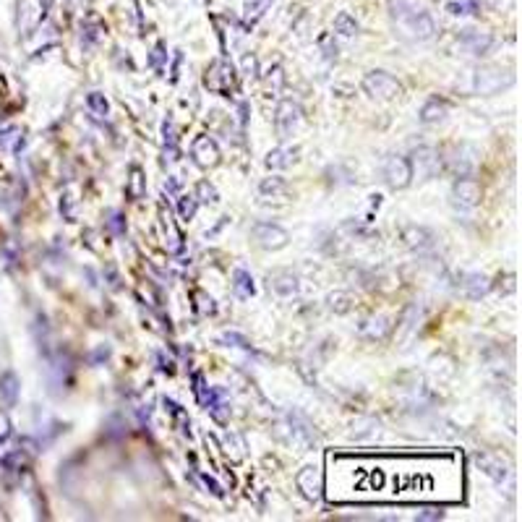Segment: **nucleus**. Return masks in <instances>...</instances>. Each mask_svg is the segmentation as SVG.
<instances>
[{"label": "nucleus", "instance_id": "nucleus-1", "mask_svg": "<svg viewBox=\"0 0 522 522\" xmlns=\"http://www.w3.org/2000/svg\"><path fill=\"white\" fill-rule=\"evenodd\" d=\"M389 18L410 42H426L436 34V24L418 0H389Z\"/></svg>", "mask_w": 522, "mask_h": 522}, {"label": "nucleus", "instance_id": "nucleus-2", "mask_svg": "<svg viewBox=\"0 0 522 522\" xmlns=\"http://www.w3.org/2000/svg\"><path fill=\"white\" fill-rule=\"evenodd\" d=\"M514 84V73L512 71H504V68H496V65H491V68H481V71L475 73L473 79V89L478 94H499V92H504Z\"/></svg>", "mask_w": 522, "mask_h": 522}, {"label": "nucleus", "instance_id": "nucleus-3", "mask_svg": "<svg viewBox=\"0 0 522 522\" xmlns=\"http://www.w3.org/2000/svg\"><path fill=\"white\" fill-rule=\"evenodd\" d=\"M363 89L366 94L379 97V99H394L402 94V84L386 71H369L363 76Z\"/></svg>", "mask_w": 522, "mask_h": 522}, {"label": "nucleus", "instance_id": "nucleus-4", "mask_svg": "<svg viewBox=\"0 0 522 522\" xmlns=\"http://www.w3.org/2000/svg\"><path fill=\"white\" fill-rule=\"evenodd\" d=\"M204 87L209 92H214V94H230L235 89V71L233 65L227 63V60H217V63H212L204 73Z\"/></svg>", "mask_w": 522, "mask_h": 522}, {"label": "nucleus", "instance_id": "nucleus-5", "mask_svg": "<svg viewBox=\"0 0 522 522\" xmlns=\"http://www.w3.org/2000/svg\"><path fill=\"white\" fill-rule=\"evenodd\" d=\"M251 238L264 251H282L290 243V233L274 222H256L251 230Z\"/></svg>", "mask_w": 522, "mask_h": 522}, {"label": "nucleus", "instance_id": "nucleus-6", "mask_svg": "<svg viewBox=\"0 0 522 522\" xmlns=\"http://www.w3.org/2000/svg\"><path fill=\"white\" fill-rule=\"evenodd\" d=\"M384 180L389 188L394 191H402V188H408L413 183V168H410V160L408 157H402V154H392V157H386L384 162Z\"/></svg>", "mask_w": 522, "mask_h": 522}, {"label": "nucleus", "instance_id": "nucleus-7", "mask_svg": "<svg viewBox=\"0 0 522 522\" xmlns=\"http://www.w3.org/2000/svg\"><path fill=\"white\" fill-rule=\"evenodd\" d=\"M303 121V110H300V104L293 102V99H282L277 104V115H274V126H277V134L282 138L293 136V131L300 126Z\"/></svg>", "mask_w": 522, "mask_h": 522}, {"label": "nucleus", "instance_id": "nucleus-8", "mask_svg": "<svg viewBox=\"0 0 522 522\" xmlns=\"http://www.w3.org/2000/svg\"><path fill=\"white\" fill-rule=\"evenodd\" d=\"M481 183L475 180L470 173L467 175H460L452 185V196H455V204H460L462 209H473L481 204Z\"/></svg>", "mask_w": 522, "mask_h": 522}, {"label": "nucleus", "instance_id": "nucleus-9", "mask_svg": "<svg viewBox=\"0 0 522 522\" xmlns=\"http://www.w3.org/2000/svg\"><path fill=\"white\" fill-rule=\"evenodd\" d=\"M191 157L193 162L199 165L201 170H212V168H217L219 160H222V154H219V146L214 138H209V136H196L193 138V144H191Z\"/></svg>", "mask_w": 522, "mask_h": 522}, {"label": "nucleus", "instance_id": "nucleus-10", "mask_svg": "<svg viewBox=\"0 0 522 522\" xmlns=\"http://www.w3.org/2000/svg\"><path fill=\"white\" fill-rule=\"evenodd\" d=\"M410 168H413V175L418 173V178L428 180V178H434L436 173L442 170V154L436 152V149H431V146H420V149H415V154H413Z\"/></svg>", "mask_w": 522, "mask_h": 522}, {"label": "nucleus", "instance_id": "nucleus-11", "mask_svg": "<svg viewBox=\"0 0 522 522\" xmlns=\"http://www.w3.org/2000/svg\"><path fill=\"white\" fill-rule=\"evenodd\" d=\"M295 486L298 491L303 494L308 501H319L324 494V478H322V470L316 465H308L303 467L300 473L295 475Z\"/></svg>", "mask_w": 522, "mask_h": 522}, {"label": "nucleus", "instance_id": "nucleus-12", "mask_svg": "<svg viewBox=\"0 0 522 522\" xmlns=\"http://www.w3.org/2000/svg\"><path fill=\"white\" fill-rule=\"evenodd\" d=\"M402 243L408 246L410 251H418V254H423V251H431L436 243V235L423 225H405L402 227Z\"/></svg>", "mask_w": 522, "mask_h": 522}, {"label": "nucleus", "instance_id": "nucleus-13", "mask_svg": "<svg viewBox=\"0 0 522 522\" xmlns=\"http://www.w3.org/2000/svg\"><path fill=\"white\" fill-rule=\"evenodd\" d=\"M266 285H269L272 293H277L282 298H293L300 290V280L290 269H274V272H269L266 274Z\"/></svg>", "mask_w": 522, "mask_h": 522}, {"label": "nucleus", "instance_id": "nucleus-14", "mask_svg": "<svg viewBox=\"0 0 522 522\" xmlns=\"http://www.w3.org/2000/svg\"><path fill=\"white\" fill-rule=\"evenodd\" d=\"M460 288L465 293L470 300H481L491 293V280L486 274H478V272H470V274H462L460 277Z\"/></svg>", "mask_w": 522, "mask_h": 522}, {"label": "nucleus", "instance_id": "nucleus-15", "mask_svg": "<svg viewBox=\"0 0 522 522\" xmlns=\"http://www.w3.org/2000/svg\"><path fill=\"white\" fill-rule=\"evenodd\" d=\"M452 157H447V165H450L455 173L460 175H467L470 170L475 168V149L467 144H460V146H452Z\"/></svg>", "mask_w": 522, "mask_h": 522}, {"label": "nucleus", "instance_id": "nucleus-16", "mask_svg": "<svg viewBox=\"0 0 522 522\" xmlns=\"http://www.w3.org/2000/svg\"><path fill=\"white\" fill-rule=\"evenodd\" d=\"M447 113H450V102L442 99V97H431V99L420 107V115H418V118H420L423 126H434V123L444 121Z\"/></svg>", "mask_w": 522, "mask_h": 522}, {"label": "nucleus", "instance_id": "nucleus-17", "mask_svg": "<svg viewBox=\"0 0 522 522\" xmlns=\"http://www.w3.org/2000/svg\"><path fill=\"white\" fill-rule=\"evenodd\" d=\"M18 392H21V381L13 371H6L0 376V405L3 408H13L18 402Z\"/></svg>", "mask_w": 522, "mask_h": 522}, {"label": "nucleus", "instance_id": "nucleus-18", "mask_svg": "<svg viewBox=\"0 0 522 522\" xmlns=\"http://www.w3.org/2000/svg\"><path fill=\"white\" fill-rule=\"evenodd\" d=\"M460 42H462V48H465L470 55H486V53L491 50V45H494V37L481 34V32H473V29H465L462 37H460Z\"/></svg>", "mask_w": 522, "mask_h": 522}, {"label": "nucleus", "instance_id": "nucleus-19", "mask_svg": "<svg viewBox=\"0 0 522 522\" xmlns=\"http://www.w3.org/2000/svg\"><path fill=\"white\" fill-rule=\"evenodd\" d=\"M298 154H300V149H298V146H277V149H272V152L266 154L264 162H266V168L285 170V168H290V165H295Z\"/></svg>", "mask_w": 522, "mask_h": 522}, {"label": "nucleus", "instance_id": "nucleus-20", "mask_svg": "<svg viewBox=\"0 0 522 522\" xmlns=\"http://www.w3.org/2000/svg\"><path fill=\"white\" fill-rule=\"evenodd\" d=\"M201 405H204V410H209V415L214 418L217 423H225L227 415H230V408H227L222 389H209L207 400L201 402Z\"/></svg>", "mask_w": 522, "mask_h": 522}, {"label": "nucleus", "instance_id": "nucleus-21", "mask_svg": "<svg viewBox=\"0 0 522 522\" xmlns=\"http://www.w3.org/2000/svg\"><path fill=\"white\" fill-rule=\"evenodd\" d=\"M144 193H146L144 170L138 168V165H131L129 178H126V196H129L131 201H138V199H144Z\"/></svg>", "mask_w": 522, "mask_h": 522}, {"label": "nucleus", "instance_id": "nucleus-22", "mask_svg": "<svg viewBox=\"0 0 522 522\" xmlns=\"http://www.w3.org/2000/svg\"><path fill=\"white\" fill-rule=\"evenodd\" d=\"M233 293L241 300H249V298L256 295V285H254V277H251V272H246V269H235L233 274Z\"/></svg>", "mask_w": 522, "mask_h": 522}, {"label": "nucleus", "instance_id": "nucleus-23", "mask_svg": "<svg viewBox=\"0 0 522 522\" xmlns=\"http://www.w3.org/2000/svg\"><path fill=\"white\" fill-rule=\"evenodd\" d=\"M478 465H481L496 483H501L506 475H509V470H506L504 462H501L499 457H494V455H478Z\"/></svg>", "mask_w": 522, "mask_h": 522}, {"label": "nucleus", "instance_id": "nucleus-24", "mask_svg": "<svg viewBox=\"0 0 522 522\" xmlns=\"http://www.w3.org/2000/svg\"><path fill=\"white\" fill-rule=\"evenodd\" d=\"M21 146H24V134H21V129L11 126V129L0 131V152L16 154Z\"/></svg>", "mask_w": 522, "mask_h": 522}, {"label": "nucleus", "instance_id": "nucleus-25", "mask_svg": "<svg viewBox=\"0 0 522 522\" xmlns=\"http://www.w3.org/2000/svg\"><path fill=\"white\" fill-rule=\"evenodd\" d=\"M162 227H165V233L170 235L168 249L173 251V254H180V251H183V235H180V230L175 227V222L170 217V212H165V209H162Z\"/></svg>", "mask_w": 522, "mask_h": 522}, {"label": "nucleus", "instance_id": "nucleus-26", "mask_svg": "<svg viewBox=\"0 0 522 522\" xmlns=\"http://www.w3.org/2000/svg\"><path fill=\"white\" fill-rule=\"evenodd\" d=\"M327 308H330L332 313H350V308H353V295L350 293H342V290H335V293H330L327 295Z\"/></svg>", "mask_w": 522, "mask_h": 522}, {"label": "nucleus", "instance_id": "nucleus-27", "mask_svg": "<svg viewBox=\"0 0 522 522\" xmlns=\"http://www.w3.org/2000/svg\"><path fill=\"white\" fill-rule=\"evenodd\" d=\"M272 3H274V0H246V6H243L246 24H256L259 18L264 16L269 9H272Z\"/></svg>", "mask_w": 522, "mask_h": 522}, {"label": "nucleus", "instance_id": "nucleus-28", "mask_svg": "<svg viewBox=\"0 0 522 522\" xmlns=\"http://www.w3.org/2000/svg\"><path fill=\"white\" fill-rule=\"evenodd\" d=\"M165 410H168L170 415H173V420H175L178 423V428H180V434L183 436H191V420H188V413H185L183 408H180V405H178V402H173V400H168V397H165Z\"/></svg>", "mask_w": 522, "mask_h": 522}, {"label": "nucleus", "instance_id": "nucleus-29", "mask_svg": "<svg viewBox=\"0 0 522 522\" xmlns=\"http://www.w3.org/2000/svg\"><path fill=\"white\" fill-rule=\"evenodd\" d=\"M335 32L342 34V37H355V34L361 32V26H358V21H355L347 11H342V13H337V18H335Z\"/></svg>", "mask_w": 522, "mask_h": 522}, {"label": "nucleus", "instance_id": "nucleus-30", "mask_svg": "<svg viewBox=\"0 0 522 522\" xmlns=\"http://www.w3.org/2000/svg\"><path fill=\"white\" fill-rule=\"evenodd\" d=\"M452 16H478L481 13V0H462V3H450L447 6Z\"/></svg>", "mask_w": 522, "mask_h": 522}, {"label": "nucleus", "instance_id": "nucleus-31", "mask_svg": "<svg viewBox=\"0 0 522 522\" xmlns=\"http://www.w3.org/2000/svg\"><path fill=\"white\" fill-rule=\"evenodd\" d=\"M162 134H165V157H168L170 162L178 160V136H175V126H173V121H165Z\"/></svg>", "mask_w": 522, "mask_h": 522}, {"label": "nucleus", "instance_id": "nucleus-32", "mask_svg": "<svg viewBox=\"0 0 522 522\" xmlns=\"http://www.w3.org/2000/svg\"><path fill=\"white\" fill-rule=\"evenodd\" d=\"M259 191L264 193V196H282V193H288V183H285V178H264L261 183H259Z\"/></svg>", "mask_w": 522, "mask_h": 522}, {"label": "nucleus", "instance_id": "nucleus-33", "mask_svg": "<svg viewBox=\"0 0 522 522\" xmlns=\"http://www.w3.org/2000/svg\"><path fill=\"white\" fill-rule=\"evenodd\" d=\"M196 209H199V201H196L193 193H183V196L178 199V214H180V219H185V222L193 219Z\"/></svg>", "mask_w": 522, "mask_h": 522}, {"label": "nucleus", "instance_id": "nucleus-34", "mask_svg": "<svg viewBox=\"0 0 522 522\" xmlns=\"http://www.w3.org/2000/svg\"><path fill=\"white\" fill-rule=\"evenodd\" d=\"M87 107L92 110V115H97V118H104V115H107V110H110V104H107V97L99 94V92H89Z\"/></svg>", "mask_w": 522, "mask_h": 522}, {"label": "nucleus", "instance_id": "nucleus-35", "mask_svg": "<svg viewBox=\"0 0 522 522\" xmlns=\"http://www.w3.org/2000/svg\"><path fill=\"white\" fill-rule=\"evenodd\" d=\"M196 201H201V204H217L219 201V193L217 188L209 183V180H199V185H196Z\"/></svg>", "mask_w": 522, "mask_h": 522}, {"label": "nucleus", "instance_id": "nucleus-36", "mask_svg": "<svg viewBox=\"0 0 522 522\" xmlns=\"http://www.w3.org/2000/svg\"><path fill=\"white\" fill-rule=\"evenodd\" d=\"M99 37H102V24L99 21H87V24L81 26V45L84 48H92Z\"/></svg>", "mask_w": 522, "mask_h": 522}, {"label": "nucleus", "instance_id": "nucleus-37", "mask_svg": "<svg viewBox=\"0 0 522 522\" xmlns=\"http://www.w3.org/2000/svg\"><path fill=\"white\" fill-rule=\"evenodd\" d=\"M389 330H392L389 319L379 316V319H374V322H371L369 330H366V337H369V339H384L386 335H389Z\"/></svg>", "mask_w": 522, "mask_h": 522}, {"label": "nucleus", "instance_id": "nucleus-38", "mask_svg": "<svg viewBox=\"0 0 522 522\" xmlns=\"http://www.w3.org/2000/svg\"><path fill=\"white\" fill-rule=\"evenodd\" d=\"M222 342H225V345H233V347H241V350H251V342L246 337H243V335H238V332H225V335H222Z\"/></svg>", "mask_w": 522, "mask_h": 522}, {"label": "nucleus", "instance_id": "nucleus-39", "mask_svg": "<svg viewBox=\"0 0 522 522\" xmlns=\"http://www.w3.org/2000/svg\"><path fill=\"white\" fill-rule=\"evenodd\" d=\"M165 58H168V53H165V42H157V45H154V50H152V55H149V65H152L154 71H162Z\"/></svg>", "mask_w": 522, "mask_h": 522}, {"label": "nucleus", "instance_id": "nucleus-40", "mask_svg": "<svg viewBox=\"0 0 522 522\" xmlns=\"http://www.w3.org/2000/svg\"><path fill=\"white\" fill-rule=\"evenodd\" d=\"M241 68H243V73H246V76H249V79H259V58L256 55H243V60H241Z\"/></svg>", "mask_w": 522, "mask_h": 522}, {"label": "nucleus", "instance_id": "nucleus-41", "mask_svg": "<svg viewBox=\"0 0 522 522\" xmlns=\"http://www.w3.org/2000/svg\"><path fill=\"white\" fill-rule=\"evenodd\" d=\"M415 520H420V522H426V520H444V512L442 509H439V506H423V509H420V512L415 514Z\"/></svg>", "mask_w": 522, "mask_h": 522}, {"label": "nucleus", "instance_id": "nucleus-42", "mask_svg": "<svg viewBox=\"0 0 522 522\" xmlns=\"http://www.w3.org/2000/svg\"><path fill=\"white\" fill-rule=\"evenodd\" d=\"M193 392H196V397H199V402H204V400H207L209 386H207V381H204V376H201V374H193Z\"/></svg>", "mask_w": 522, "mask_h": 522}, {"label": "nucleus", "instance_id": "nucleus-43", "mask_svg": "<svg viewBox=\"0 0 522 522\" xmlns=\"http://www.w3.org/2000/svg\"><path fill=\"white\" fill-rule=\"evenodd\" d=\"M199 481L204 483V486H207L209 491H212V494H214V496H225V491H222V486H219L217 481H214V478H209V475H204V473H199Z\"/></svg>", "mask_w": 522, "mask_h": 522}, {"label": "nucleus", "instance_id": "nucleus-44", "mask_svg": "<svg viewBox=\"0 0 522 522\" xmlns=\"http://www.w3.org/2000/svg\"><path fill=\"white\" fill-rule=\"evenodd\" d=\"M9 439H11V420H9V415L0 410V447L9 442Z\"/></svg>", "mask_w": 522, "mask_h": 522}, {"label": "nucleus", "instance_id": "nucleus-45", "mask_svg": "<svg viewBox=\"0 0 522 522\" xmlns=\"http://www.w3.org/2000/svg\"><path fill=\"white\" fill-rule=\"evenodd\" d=\"M107 225H110V230H113L115 235L126 233V219H123L121 212H113V217H110V222H107Z\"/></svg>", "mask_w": 522, "mask_h": 522}, {"label": "nucleus", "instance_id": "nucleus-46", "mask_svg": "<svg viewBox=\"0 0 522 522\" xmlns=\"http://www.w3.org/2000/svg\"><path fill=\"white\" fill-rule=\"evenodd\" d=\"M322 50H324V58H327V60H332V58H337V42H332V34L330 37H324L322 40Z\"/></svg>", "mask_w": 522, "mask_h": 522}, {"label": "nucleus", "instance_id": "nucleus-47", "mask_svg": "<svg viewBox=\"0 0 522 522\" xmlns=\"http://www.w3.org/2000/svg\"><path fill=\"white\" fill-rule=\"evenodd\" d=\"M266 84H269V87L274 84V89H280L282 84H285V73H282L280 65H274L272 71H269V79H266Z\"/></svg>", "mask_w": 522, "mask_h": 522}, {"label": "nucleus", "instance_id": "nucleus-48", "mask_svg": "<svg viewBox=\"0 0 522 522\" xmlns=\"http://www.w3.org/2000/svg\"><path fill=\"white\" fill-rule=\"evenodd\" d=\"M196 300H199V308H201V313H214V300H212V298L207 295V293H196Z\"/></svg>", "mask_w": 522, "mask_h": 522}, {"label": "nucleus", "instance_id": "nucleus-49", "mask_svg": "<svg viewBox=\"0 0 522 522\" xmlns=\"http://www.w3.org/2000/svg\"><path fill=\"white\" fill-rule=\"evenodd\" d=\"M160 369L168 371V374H173V361H170V358L165 361V355H160Z\"/></svg>", "mask_w": 522, "mask_h": 522}]
</instances>
